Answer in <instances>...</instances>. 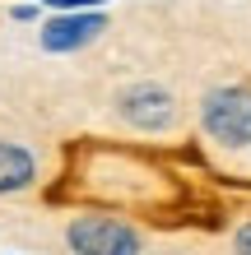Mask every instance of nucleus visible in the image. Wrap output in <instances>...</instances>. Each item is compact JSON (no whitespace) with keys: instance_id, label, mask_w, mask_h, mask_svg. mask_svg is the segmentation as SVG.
<instances>
[{"instance_id":"0eeeda50","label":"nucleus","mask_w":251,"mask_h":255,"mask_svg":"<svg viewBox=\"0 0 251 255\" xmlns=\"http://www.w3.org/2000/svg\"><path fill=\"white\" fill-rule=\"evenodd\" d=\"M233 251H238V255H251V223H242V228L233 232Z\"/></svg>"},{"instance_id":"6e6552de","label":"nucleus","mask_w":251,"mask_h":255,"mask_svg":"<svg viewBox=\"0 0 251 255\" xmlns=\"http://www.w3.org/2000/svg\"><path fill=\"white\" fill-rule=\"evenodd\" d=\"M14 19H19V23L37 19V5H33V0H23V5H14Z\"/></svg>"},{"instance_id":"20e7f679","label":"nucleus","mask_w":251,"mask_h":255,"mask_svg":"<svg viewBox=\"0 0 251 255\" xmlns=\"http://www.w3.org/2000/svg\"><path fill=\"white\" fill-rule=\"evenodd\" d=\"M102 28H107V19H102L98 9H56L47 23H42V51L51 56H70V51H84L93 47V42L102 37Z\"/></svg>"},{"instance_id":"f257e3e1","label":"nucleus","mask_w":251,"mask_h":255,"mask_svg":"<svg viewBox=\"0 0 251 255\" xmlns=\"http://www.w3.org/2000/svg\"><path fill=\"white\" fill-rule=\"evenodd\" d=\"M200 126L219 148H251V88L224 84L200 98Z\"/></svg>"},{"instance_id":"f03ea898","label":"nucleus","mask_w":251,"mask_h":255,"mask_svg":"<svg viewBox=\"0 0 251 255\" xmlns=\"http://www.w3.org/2000/svg\"><path fill=\"white\" fill-rule=\"evenodd\" d=\"M65 246L75 255H140V232L112 214H79L65 228Z\"/></svg>"},{"instance_id":"7ed1b4c3","label":"nucleus","mask_w":251,"mask_h":255,"mask_svg":"<svg viewBox=\"0 0 251 255\" xmlns=\"http://www.w3.org/2000/svg\"><path fill=\"white\" fill-rule=\"evenodd\" d=\"M116 116L140 134H163L177 126V98L163 84H130L116 93Z\"/></svg>"},{"instance_id":"39448f33","label":"nucleus","mask_w":251,"mask_h":255,"mask_svg":"<svg viewBox=\"0 0 251 255\" xmlns=\"http://www.w3.org/2000/svg\"><path fill=\"white\" fill-rule=\"evenodd\" d=\"M37 181V158L33 148L14 144V139H0V195H19Z\"/></svg>"},{"instance_id":"423d86ee","label":"nucleus","mask_w":251,"mask_h":255,"mask_svg":"<svg viewBox=\"0 0 251 255\" xmlns=\"http://www.w3.org/2000/svg\"><path fill=\"white\" fill-rule=\"evenodd\" d=\"M33 5H51V9H98L107 0H33Z\"/></svg>"}]
</instances>
